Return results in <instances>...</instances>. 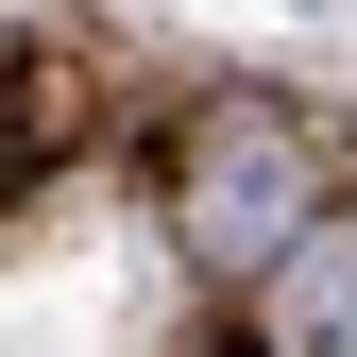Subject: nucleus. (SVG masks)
Wrapping results in <instances>:
<instances>
[{"mask_svg": "<svg viewBox=\"0 0 357 357\" xmlns=\"http://www.w3.org/2000/svg\"><path fill=\"white\" fill-rule=\"evenodd\" d=\"M255 340L273 357H357V221H324V238L255 289Z\"/></svg>", "mask_w": 357, "mask_h": 357, "instance_id": "f03ea898", "label": "nucleus"}, {"mask_svg": "<svg viewBox=\"0 0 357 357\" xmlns=\"http://www.w3.org/2000/svg\"><path fill=\"white\" fill-rule=\"evenodd\" d=\"M324 221H340V170H324V137H306V102L221 85V102L170 119V238H188L204 273H255V289H273Z\"/></svg>", "mask_w": 357, "mask_h": 357, "instance_id": "f257e3e1", "label": "nucleus"}]
</instances>
